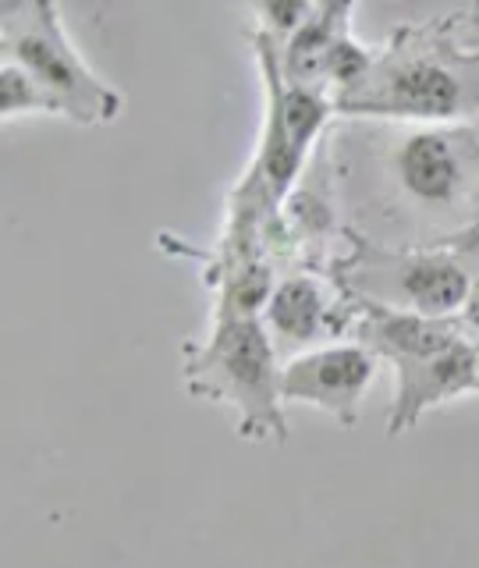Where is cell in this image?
Segmentation results:
<instances>
[{"label":"cell","instance_id":"1","mask_svg":"<svg viewBox=\"0 0 479 568\" xmlns=\"http://www.w3.org/2000/svg\"><path fill=\"white\" fill-rule=\"evenodd\" d=\"M327 150L355 239L426 248L479 221V121H337Z\"/></svg>","mask_w":479,"mask_h":568},{"label":"cell","instance_id":"2","mask_svg":"<svg viewBox=\"0 0 479 568\" xmlns=\"http://www.w3.org/2000/svg\"><path fill=\"white\" fill-rule=\"evenodd\" d=\"M337 121L476 124L479 53L458 36L451 14L398 26L366 79L337 100Z\"/></svg>","mask_w":479,"mask_h":568},{"label":"cell","instance_id":"3","mask_svg":"<svg viewBox=\"0 0 479 568\" xmlns=\"http://www.w3.org/2000/svg\"><path fill=\"white\" fill-rule=\"evenodd\" d=\"M281 355L259 316L210 320L203 337L182 342V384L192 398L227 408L235 434L253 444L288 440Z\"/></svg>","mask_w":479,"mask_h":568},{"label":"cell","instance_id":"4","mask_svg":"<svg viewBox=\"0 0 479 568\" xmlns=\"http://www.w3.org/2000/svg\"><path fill=\"white\" fill-rule=\"evenodd\" d=\"M0 61L26 68L75 124H111L124 111V97L82 58L50 0L0 8Z\"/></svg>","mask_w":479,"mask_h":568},{"label":"cell","instance_id":"5","mask_svg":"<svg viewBox=\"0 0 479 568\" xmlns=\"http://www.w3.org/2000/svg\"><path fill=\"white\" fill-rule=\"evenodd\" d=\"M248 43H253L263 79V132L245 174L256 178L277 203H284L313 164L316 150L327 142L337 118V100L319 85H298L284 79L277 43L263 29L248 26Z\"/></svg>","mask_w":479,"mask_h":568},{"label":"cell","instance_id":"6","mask_svg":"<svg viewBox=\"0 0 479 568\" xmlns=\"http://www.w3.org/2000/svg\"><path fill=\"white\" fill-rule=\"evenodd\" d=\"M334 277L369 306L434 320H458L476 284L469 266L444 245L395 248L355 235L342 263L334 266Z\"/></svg>","mask_w":479,"mask_h":568},{"label":"cell","instance_id":"7","mask_svg":"<svg viewBox=\"0 0 479 568\" xmlns=\"http://www.w3.org/2000/svg\"><path fill=\"white\" fill-rule=\"evenodd\" d=\"M259 320L281 363H288L319 345L348 342L359 320V298L334 274L284 271Z\"/></svg>","mask_w":479,"mask_h":568},{"label":"cell","instance_id":"8","mask_svg":"<svg viewBox=\"0 0 479 568\" xmlns=\"http://www.w3.org/2000/svg\"><path fill=\"white\" fill-rule=\"evenodd\" d=\"M380 359L359 342H334L319 345L306 355L284 363L281 369V395L284 405H306L330 416L337 426L355 430L369 387L377 384Z\"/></svg>","mask_w":479,"mask_h":568},{"label":"cell","instance_id":"9","mask_svg":"<svg viewBox=\"0 0 479 568\" xmlns=\"http://www.w3.org/2000/svg\"><path fill=\"white\" fill-rule=\"evenodd\" d=\"M395 369V398L387 408V437L412 434L426 413L434 408L479 395L472 337L458 342L455 348L430 355V359L398 363Z\"/></svg>","mask_w":479,"mask_h":568},{"label":"cell","instance_id":"10","mask_svg":"<svg viewBox=\"0 0 479 568\" xmlns=\"http://www.w3.org/2000/svg\"><path fill=\"white\" fill-rule=\"evenodd\" d=\"M466 327L461 320H434V316H416V313H398V310H380L359 302V320H355L351 342L366 345L380 363L398 366V363H416L430 359L466 342Z\"/></svg>","mask_w":479,"mask_h":568},{"label":"cell","instance_id":"11","mask_svg":"<svg viewBox=\"0 0 479 568\" xmlns=\"http://www.w3.org/2000/svg\"><path fill=\"white\" fill-rule=\"evenodd\" d=\"M351 14H355V4H313L306 22H302L284 43H277L284 79L324 89L327 58L337 47V40H342L345 32H351Z\"/></svg>","mask_w":479,"mask_h":568},{"label":"cell","instance_id":"12","mask_svg":"<svg viewBox=\"0 0 479 568\" xmlns=\"http://www.w3.org/2000/svg\"><path fill=\"white\" fill-rule=\"evenodd\" d=\"M22 118H64V111L26 68L0 61V121L14 124Z\"/></svg>","mask_w":479,"mask_h":568},{"label":"cell","instance_id":"13","mask_svg":"<svg viewBox=\"0 0 479 568\" xmlns=\"http://www.w3.org/2000/svg\"><path fill=\"white\" fill-rule=\"evenodd\" d=\"M444 248H451V253L472 271V277H479V221L461 231V235H455Z\"/></svg>","mask_w":479,"mask_h":568},{"label":"cell","instance_id":"14","mask_svg":"<svg viewBox=\"0 0 479 568\" xmlns=\"http://www.w3.org/2000/svg\"><path fill=\"white\" fill-rule=\"evenodd\" d=\"M451 18H455V29H458L461 40H466V43L479 53V4L461 8V11H451Z\"/></svg>","mask_w":479,"mask_h":568},{"label":"cell","instance_id":"15","mask_svg":"<svg viewBox=\"0 0 479 568\" xmlns=\"http://www.w3.org/2000/svg\"><path fill=\"white\" fill-rule=\"evenodd\" d=\"M458 320H461V327H466L469 337H479V277H476V284H472V292L466 298V306H461Z\"/></svg>","mask_w":479,"mask_h":568},{"label":"cell","instance_id":"16","mask_svg":"<svg viewBox=\"0 0 479 568\" xmlns=\"http://www.w3.org/2000/svg\"><path fill=\"white\" fill-rule=\"evenodd\" d=\"M472 355H476V377H479V337H472Z\"/></svg>","mask_w":479,"mask_h":568}]
</instances>
